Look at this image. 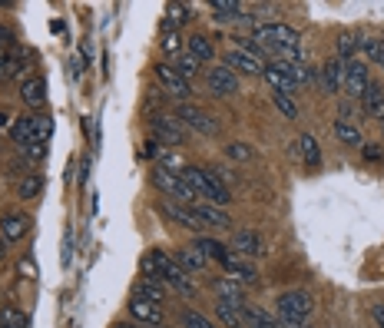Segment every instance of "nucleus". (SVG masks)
Masks as SVG:
<instances>
[{
	"instance_id": "1",
	"label": "nucleus",
	"mask_w": 384,
	"mask_h": 328,
	"mask_svg": "<svg viewBox=\"0 0 384 328\" xmlns=\"http://www.w3.org/2000/svg\"><path fill=\"white\" fill-rule=\"evenodd\" d=\"M275 312H278V325L282 328H305V322L315 312V302L308 292L302 288H292V292H282L278 302H275Z\"/></svg>"
},
{
	"instance_id": "2",
	"label": "nucleus",
	"mask_w": 384,
	"mask_h": 328,
	"mask_svg": "<svg viewBox=\"0 0 384 328\" xmlns=\"http://www.w3.org/2000/svg\"><path fill=\"white\" fill-rule=\"evenodd\" d=\"M153 259L159 265V275H163V285L169 288H176L182 298H196V282L189 279V272H182V265L173 259V255H166V252L153 249Z\"/></svg>"
},
{
	"instance_id": "3",
	"label": "nucleus",
	"mask_w": 384,
	"mask_h": 328,
	"mask_svg": "<svg viewBox=\"0 0 384 328\" xmlns=\"http://www.w3.org/2000/svg\"><path fill=\"white\" fill-rule=\"evenodd\" d=\"M153 183H156L159 189H163L166 196H173V202H179V206H189V209H192V206L199 202L196 193H192V189H189L176 173H166V169H153Z\"/></svg>"
},
{
	"instance_id": "4",
	"label": "nucleus",
	"mask_w": 384,
	"mask_h": 328,
	"mask_svg": "<svg viewBox=\"0 0 384 328\" xmlns=\"http://www.w3.org/2000/svg\"><path fill=\"white\" fill-rule=\"evenodd\" d=\"M176 116H179V123L192 126V130L202 133V136H219V120H216V116H209L206 109L192 107V103H179Z\"/></svg>"
},
{
	"instance_id": "5",
	"label": "nucleus",
	"mask_w": 384,
	"mask_h": 328,
	"mask_svg": "<svg viewBox=\"0 0 384 328\" xmlns=\"http://www.w3.org/2000/svg\"><path fill=\"white\" fill-rule=\"evenodd\" d=\"M206 87H209V93H216V97H235V93H239V77L232 73L229 66H209Z\"/></svg>"
},
{
	"instance_id": "6",
	"label": "nucleus",
	"mask_w": 384,
	"mask_h": 328,
	"mask_svg": "<svg viewBox=\"0 0 384 328\" xmlns=\"http://www.w3.org/2000/svg\"><path fill=\"white\" fill-rule=\"evenodd\" d=\"M225 66H229L235 77H239V73H245V77H262V70H265L262 56L249 54V50H242V47H235V50L225 54Z\"/></svg>"
},
{
	"instance_id": "7",
	"label": "nucleus",
	"mask_w": 384,
	"mask_h": 328,
	"mask_svg": "<svg viewBox=\"0 0 384 328\" xmlns=\"http://www.w3.org/2000/svg\"><path fill=\"white\" fill-rule=\"evenodd\" d=\"M149 126H153V140L156 142L163 140L166 146H182V142H186V130L179 126L176 116H166V113L163 116H153Z\"/></svg>"
},
{
	"instance_id": "8",
	"label": "nucleus",
	"mask_w": 384,
	"mask_h": 328,
	"mask_svg": "<svg viewBox=\"0 0 384 328\" xmlns=\"http://www.w3.org/2000/svg\"><path fill=\"white\" fill-rule=\"evenodd\" d=\"M156 80L166 87V93L169 97H176L179 103H186L189 99V80H182L176 73V66H169V63H159L156 66Z\"/></svg>"
},
{
	"instance_id": "9",
	"label": "nucleus",
	"mask_w": 384,
	"mask_h": 328,
	"mask_svg": "<svg viewBox=\"0 0 384 328\" xmlns=\"http://www.w3.org/2000/svg\"><path fill=\"white\" fill-rule=\"evenodd\" d=\"M232 252L242 255V259H262V255H265V242L259 239V232L239 229L235 236H232Z\"/></svg>"
},
{
	"instance_id": "10",
	"label": "nucleus",
	"mask_w": 384,
	"mask_h": 328,
	"mask_svg": "<svg viewBox=\"0 0 384 328\" xmlns=\"http://www.w3.org/2000/svg\"><path fill=\"white\" fill-rule=\"evenodd\" d=\"M130 315L136 318L140 325L163 328V305H156V302H149V298L132 296V298H130Z\"/></svg>"
},
{
	"instance_id": "11",
	"label": "nucleus",
	"mask_w": 384,
	"mask_h": 328,
	"mask_svg": "<svg viewBox=\"0 0 384 328\" xmlns=\"http://www.w3.org/2000/svg\"><path fill=\"white\" fill-rule=\"evenodd\" d=\"M33 229V219L23 216V212H11V216H4V222H0V239L7 242H20L27 239V232Z\"/></svg>"
},
{
	"instance_id": "12",
	"label": "nucleus",
	"mask_w": 384,
	"mask_h": 328,
	"mask_svg": "<svg viewBox=\"0 0 384 328\" xmlns=\"http://www.w3.org/2000/svg\"><path fill=\"white\" fill-rule=\"evenodd\" d=\"M318 83L331 97L341 93V90H345V60H338V56H335V60H325V66L318 70Z\"/></svg>"
},
{
	"instance_id": "13",
	"label": "nucleus",
	"mask_w": 384,
	"mask_h": 328,
	"mask_svg": "<svg viewBox=\"0 0 384 328\" xmlns=\"http://www.w3.org/2000/svg\"><path fill=\"white\" fill-rule=\"evenodd\" d=\"M368 83H371L368 66H364L361 60H348V63H345V90H348V97H364Z\"/></svg>"
},
{
	"instance_id": "14",
	"label": "nucleus",
	"mask_w": 384,
	"mask_h": 328,
	"mask_svg": "<svg viewBox=\"0 0 384 328\" xmlns=\"http://www.w3.org/2000/svg\"><path fill=\"white\" fill-rule=\"evenodd\" d=\"M222 269H225V275H229V279H235L239 285L259 282V272H255V265L245 262V259H242V255H235V252H229V259L222 262Z\"/></svg>"
},
{
	"instance_id": "15",
	"label": "nucleus",
	"mask_w": 384,
	"mask_h": 328,
	"mask_svg": "<svg viewBox=\"0 0 384 328\" xmlns=\"http://www.w3.org/2000/svg\"><path fill=\"white\" fill-rule=\"evenodd\" d=\"M202 176H206V186H209V202L212 206H229L232 202V193H229V186H225V179L219 176V169L216 166H209V169H202Z\"/></svg>"
},
{
	"instance_id": "16",
	"label": "nucleus",
	"mask_w": 384,
	"mask_h": 328,
	"mask_svg": "<svg viewBox=\"0 0 384 328\" xmlns=\"http://www.w3.org/2000/svg\"><path fill=\"white\" fill-rule=\"evenodd\" d=\"M242 325L245 328H278V318H272V312H265L262 305H242Z\"/></svg>"
},
{
	"instance_id": "17",
	"label": "nucleus",
	"mask_w": 384,
	"mask_h": 328,
	"mask_svg": "<svg viewBox=\"0 0 384 328\" xmlns=\"http://www.w3.org/2000/svg\"><path fill=\"white\" fill-rule=\"evenodd\" d=\"M192 216L199 219V226H216V229H229L232 219L222 212L219 206H202V202H196L192 206Z\"/></svg>"
},
{
	"instance_id": "18",
	"label": "nucleus",
	"mask_w": 384,
	"mask_h": 328,
	"mask_svg": "<svg viewBox=\"0 0 384 328\" xmlns=\"http://www.w3.org/2000/svg\"><path fill=\"white\" fill-rule=\"evenodd\" d=\"M20 99H23V103H27L30 109L44 107V103H47V80H44V77H30V80H23V87H20Z\"/></svg>"
},
{
	"instance_id": "19",
	"label": "nucleus",
	"mask_w": 384,
	"mask_h": 328,
	"mask_svg": "<svg viewBox=\"0 0 384 328\" xmlns=\"http://www.w3.org/2000/svg\"><path fill=\"white\" fill-rule=\"evenodd\" d=\"M159 209H163V216H166V219L179 222L182 229H202V226H199V219L192 216V209H189V206H179V202H163Z\"/></svg>"
},
{
	"instance_id": "20",
	"label": "nucleus",
	"mask_w": 384,
	"mask_h": 328,
	"mask_svg": "<svg viewBox=\"0 0 384 328\" xmlns=\"http://www.w3.org/2000/svg\"><path fill=\"white\" fill-rule=\"evenodd\" d=\"M216 292H219V298H225V302H232V305H245V288H242L235 279H216Z\"/></svg>"
},
{
	"instance_id": "21",
	"label": "nucleus",
	"mask_w": 384,
	"mask_h": 328,
	"mask_svg": "<svg viewBox=\"0 0 384 328\" xmlns=\"http://www.w3.org/2000/svg\"><path fill=\"white\" fill-rule=\"evenodd\" d=\"M176 262L182 265V272H202V269H206V255H202L196 245H186V249L176 252Z\"/></svg>"
},
{
	"instance_id": "22",
	"label": "nucleus",
	"mask_w": 384,
	"mask_h": 328,
	"mask_svg": "<svg viewBox=\"0 0 384 328\" xmlns=\"http://www.w3.org/2000/svg\"><path fill=\"white\" fill-rule=\"evenodd\" d=\"M295 150H298V156H302L308 166H318L321 163V150H318V140H315V136L302 133V136L295 140Z\"/></svg>"
},
{
	"instance_id": "23",
	"label": "nucleus",
	"mask_w": 384,
	"mask_h": 328,
	"mask_svg": "<svg viewBox=\"0 0 384 328\" xmlns=\"http://www.w3.org/2000/svg\"><path fill=\"white\" fill-rule=\"evenodd\" d=\"M54 136V120L44 113H33V136L27 146H47V140Z\"/></svg>"
},
{
	"instance_id": "24",
	"label": "nucleus",
	"mask_w": 384,
	"mask_h": 328,
	"mask_svg": "<svg viewBox=\"0 0 384 328\" xmlns=\"http://www.w3.org/2000/svg\"><path fill=\"white\" fill-rule=\"evenodd\" d=\"M262 80L275 90V93H288V97H292V90H295V83H292V80H288L275 63H272V66H265V70H262Z\"/></svg>"
},
{
	"instance_id": "25",
	"label": "nucleus",
	"mask_w": 384,
	"mask_h": 328,
	"mask_svg": "<svg viewBox=\"0 0 384 328\" xmlns=\"http://www.w3.org/2000/svg\"><path fill=\"white\" fill-rule=\"evenodd\" d=\"M192 245H196L199 252H202V255H206V259H216V262H225V259H229V249H225V245H222V242H216V239H209V236H199L196 242H192Z\"/></svg>"
},
{
	"instance_id": "26",
	"label": "nucleus",
	"mask_w": 384,
	"mask_h": 328,
	"mask_svg": "<svg viewBox=\"0 0 384 328\" xmlns=\"http://www.w3.org/2000/svg\"><path fill=\"white\" fill-rule=\"evenodd\" d=\"M361 99H364V109L384 123V90L378 87V83H368V90H364Z\"/></svg>"
},
{
	"instance_id": "27",
	"label": "nucleus",
	"mask_w": 384,
	"mask_h": 328,
	"mask_svg": "<svg viewBox=\"0 0 384 328\" xmlns=\"http://www.w3.org/2000/svg\"><path fill=\"white\" fill-rule=\"evenodd\" d=\"M335 136H338L345 146H364L361 130H358L352 120H335Z\"/></svg>"
},
{
	"instance_id": "28",
	"label": "nucleus",
	"mask_w": 384,
	"mask_h": 328,
	"mask_svg": "<svg viewBox=\"0 0 384 328\" xmlns=\"http://www.w3.org/2000/svg\"><path fill=\"white\" fill-rule=\"evenodd\" d=\"M186 54L196 56L199 63H206V60H212V40H209V37H202V33L189 37V40H186Z\"/></svg>"
},
{
	"instance_id": "29",
	"label": "nucleus",
	"mask_w": 384,
	"mask_h": 328,
	"mask_svg": "<svg viewBox=\"0 0 384 328\" xmlns=\"http://www.w3.org/2000/svg\"><path fill=\"white\" fill-rule=\"evenodd\" d=\"M192 17H196V13H192V7H186V4H169V7H166V27H173V30H179V27L189 23Z\"/></svg>"
},
{
	"instance_id": "30",
	"label": "nucleus",
	"mask_w": 384,
	"mask_h": 328,
	"mask_svg": "<svg viewBox=\"0 0 384 328\" xmlns=\"http://www.w3.org/2000/svg\"><path fill=\"white\" fill-rule=\"evenodd\" d=\"M216 312H219V322L225 328H242V308L239 305H232V302L219 298V302H216Z\"/></svg>"
},
{
	"instance_id": "31",
	"label": "nucleus",
	"mask_w": 384,
	"mask_h": 328,
	"mask_svg": "<svg viewBox=\"0 0 384 328\" xmlns=\"http://www.w3.org/2000/svg\"><path fill=\"white\" fill-rule=\"evenodd\" d=\"M132 296L149 298V302H156V305H163V302H166V285H159V282H146V279H140V285H136V292H132Z\"/></svg>"
},
{
	"instance_id": "32",
	"label": "nucleus",
	"mask_w": 384,
	"mask_h": 328,
	"mask_svg": "<svg viewBox=\"0 0 384 328\" xmlns=\"http://www.w3.org/2000/svg\"><path fill=\"white\" fill-rule=\"evenodd\" d=\"M212 17H216V23L219 20H235V17H242V7L239 4H235V0H216V4H212Z\"/></svg>"
},
{
	"instance_id": "33",
	"label": "nucleus",
	"mask_w": 384,
	"mask_h": 328,
	"mask_svg": "<svg viewBox=\"0 0 384 328\" xmlns=\"http://www.w3.org/2000/svg\"><path fill=\"white\" fill-rule=\"evenodd\" d=\"M13 142H20V146H27L33 136V113H27V116H20V120L13 123V130H11Z\"/></svg>"
},
{
	"instance_id": "34",
	"label": "nucleus",
	"mask_w": 384,
	"mask_h": 328,
	"mask_svg": "<svg viewBox=\"0 0 384 328\" xmlns=\"http://www.w3.org/2000/svg\"><path fill=\"white\" fill-rule=\"evenodd\" d=\"M354 54H358V37H352V33H341L338 37V60H354Z\"/></svg>"
},
{
	"instance_id": "35",
	"label": "nucleus",
	"mask_w": 384,
	"mask_h": 328,
	"mask_svg": "<svg viewBox=\"0 0 384 328\" xmlns=\"http://www.w3.org/2000/svg\"><path fill=\"white\" fill-rule=\"evenodd\" d=\"M159 47H163V50H166L169 56L179 54V50H182V37H179V30L166 27V30H163V40H159Z\"/></svg>"
},
{
	"instance_id": "36",
	"label": "nucleus",
	"mask_w": 384,
	"mask_h": 328,
	"mask_svg": "<svg viewBox=\"0 0 384 328\" xmlns=\"http://www.w3.org/2000/svg\"><path fill=\"white\" fill-rule=\"evenodd\" d=\"M225 153H229L235 163H249V159H255V150L249 146V142H229Z\"/></svg>"
},
{
	"instance_id": "37",
	"label": "nucleus",
	"mask_w": 384,
	"mask_h": 328,
	"mask_svg": "<svg viewBox=\"0 0 384 328\" xmlns=\"http://www.w3.org/2000/svg\"><path fill=\"white\" fill-rule=\"evenodd\" d=\"M40 189H44V176H40V173H30V176H27V179L20 183V199H33L37 193H40Z\"/></svg>"
},
{
	"instance_id": "38",
	"label": "nucleus",
	"mask_w": 384,
	"mask_h": 328,
	"mask_svg": "<svg viewBox=\"0 0 384 328\" xmlns=\"http://www.w3.org/2000/svg\"><path fill=\"white\" fill-rule=\"evenodd\" d=\"M0 328H27V315H23L20 308L7 305L4 308V322H0Z\"/></svg>"
},
{
	"instance_id": "39",
	"label": "nucleus",
	"mask_w": 384,
	"mask_h": 328,
	"mask_svg": "<svg viewBox=\"0 0 384 328\" xmlns=\"http://www.w3.org/2000/svg\"><path fill=\"white\" fill-rule=\"evenodd\" d=\"M272 99H275V107L282 109L288 120H298V107H295V99L288 97V93H275V90H272Z\"/></svg>"
},
{
	"instance_id": "40",
	"label": "nucleus",
	"mask_w": 384,
	"mask_h": 328,
	"mask_svg": "<svg viewBox=\"0 0 384 328\" xmlns=\"http://www.w3.org/2000/svg\"><path fill=\"white\" fill-rule=\"evenodd\" d=\"M199 66H202V63H199V60H196V56H182V60H179V63H176V73H179V77H182V80H189V77H196V73H199Z\"/></svg>"
},
{
	"instance_id": "41",
	"label": "nucleus",
	"mask_w": 384,
	"mask_h": 328,
	"mask_svg": "<svg viewBox=\"0 0 384 328\" xmlns=\"http://www.w3.org/2000/svg\"><path fill=\"white\" fill-rule=\"evenodd\" d=\"M182 325H186V328H216L206 315H199V312H192V308H186V312H182Z\"/></svg>"
},
{
	"instance_id": "42",
	"label": "nucleus",
	"mask_w": 384,
	"mask_h": 328,
	"mask_svg": "<svg viewBox=\"0 0 384 328\" xmlns=\"http://www.w3.org/2000/svg\"><path fill=\"white\" fill-rule=\"evenodd\" d=\"M361 153H364V159H368V163H381V159H384V150L378 146V142H364Z\"/></svg>"
},
{
	"instance_id": "43",
	"label": "nucleus",
	"mask_w": 384,
	"mask_h": 328,
	"mask_svg": "<svg viewBox=\"0 0 384 328\" xmlns=\"http://www.w3.org/2000/svg\"><path fill=\"white\" fill-rule=\"evenodd\" d=\"M23 153H27V159H44L47 146H23Z\"/></svg>"
},
{
	"instance_id": "44",
	"label": "nucleus",
	"mask_w": 384,
	"mask_h": 328,
	"mask_svg": "<svg viewBox=\"0 0 384 328\" xmlns=\"http://www.w3.org/2000/svg\"><path fill=\"white\" fill-rule=\"evenodd\" d=\"M11 30H7V27H4V23H0V54H4V47H11Z\"/></svg>"
},
{
	"instance_id": "45",
	"label": "nucleus",
	"mask_w": 384,
	"mask_h": 328,
	"mask_svg": "<svg viewBox=\"0 0 384 328\" xmlns=\"http://www.w3.org/2000/svg\"><path fill=\"white\" fill-rule=\"evenodd\" d=\"M374 322H378V328H384V305H374Z\"/></svg>"
},
{
	"instance_id": "46",
	"label": "nucleus",
	"mask_w": 384,
	"mask_h": 328,
	"mask_svg": "<svg viewBox=\"0 0 384 328\" xmlns=\"http://www.w3.org/2000/svg\"><path fill=\"white\" fill-rule=\"evenodd\" d=\"M374 60H378V66H384V40L378 44V56H374Z\"/></svg>"
},
{
	"instance_id": "47",
	"label": "nucleus",
	"mask_w": 384,
	"mask_h": 328,
	"mask_svg": "<svg viewBox=\"0 0 384 328\" xmlns=\"http://www.w3.org/2000/svg\"><path fill=\"white\" fill-rule=\"evenodd\" d=\"M4 66H7V54H0V80H4Z\"/></svg>"
},
{
	"instance_id": "48",
	"label": "nucleus",
	"mask_w": 384,
	"mask_h": 328,
	"mask_svg": "<svg viewBox=\"0 0 384 328\" xmlns=\"http://www.w3.org/2000/svg\"><path fill=\"white\" fill-rule=\"evenodd\" d=\"M4 255H7V242L0 239V259H4Z\"/></svg>"
},
{
	"instance_id": "49",
	"label": "nucleus",
	"mask_w": 384,
	"mask_h": 328,
	"mask_svg": "<svg viewBox=\"0 0 384 328\" xmlns=\"http://www.w3.org/2000/svg\"><path fill=\"white\" fill-rule=\"evenodd\" d=\"M4 308H7V302H4V298H0V322H4Z\"/></svg>"
},
{
	"instance_id": "50",
	"label": "nucleus",
	"mask_w": 384,
	"mask_h": 328,
	"mask_svg": "<svg viewBox=\"0 0 384 328\" xmlns=\"http://www.w3.org/2000/svg\"><path fill=\"white\" fill-rule=\"evenodd\" d=\"M4 123H7V116H4V113H0V126H4Z\"/></svg>"
},
{
	"instance_id": "51",
	"label": "nucleus",
	"mask_w": 384,
	"mask_h": 328,
	"mask_svg": "<svg viewBox=\"0 0 384 328\" xmlns=\"http://www.w3.org/2000/svg\"><path fill=\"white\" fill-rule=\"evenodd\" d=\"M116 328H136V325H116Z\"/></svg>"
},
{
	"instance_id": "52",
	"label": "nucleus",
	"mask_w": 384,
	"mask_h": 328,
	"mask_svg": "<svg viewBox=\"0 0 384 328\" xmlns=\"http://www.w3.org/2000/svg\"><path fill=\"white\" fill-rule=\"evenodd\" d=\"M381 126H384V123H381Z\"/></svg>"
}]
</instances>
